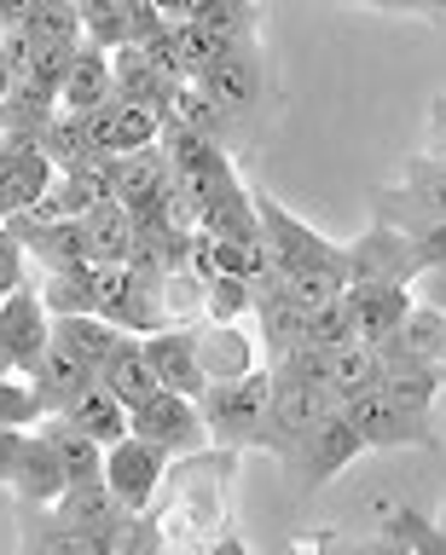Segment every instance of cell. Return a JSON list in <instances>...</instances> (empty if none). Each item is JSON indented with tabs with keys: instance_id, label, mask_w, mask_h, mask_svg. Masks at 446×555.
Instances as JSON below:
<instances>
[{
	"instance_id": "cell-1",
	"label": "cell",
	"mask_w": 446,
	"mask_h": 555,
	"mask_svg": "<svg viewBox=\"0 0 446 555\" xmlns=\"http://www.w3.org/2000/svg\"><path fill=\"white\" fill-rule=\"evenodd\" d=\"M238 475V451L232 446H209L192 457L168 463V480L151 520L163 527V555H209L220 538V515H227V486Z\"/></svg>"
},
{
	"instance_id": "cell-2",
	"label": "cell",
	"mask_w": 446,
	"mask_h": 555,
	"mask_svg": "<svg viewBox=\"0 0 446 555\" xmlns=\"http://www.w3.org/2000/svg\"><path fill=\"white\" fill-rule=\"evenodd\" d=\"M255 220H262V249H267V267L262 272H279V278H348V249L331 237H319L307 220H296L279 197L255 191Z\"/></svg>"
},
{
	"instance_id": "cell-3",
	"label": "cell",
	"mask_w": 446,
	"mask_h": 555,
	"mask_svg": "<svg viewBox=\"0 0 446 555\" xmlns=\"http://www.w3.org/2000/svg\"><path fill=\"white\" fill-rule=\"evenodd\" d=\"M272 405V371L262 364V371L238 376V382H209L197 399L203 423H209V446H232L244 451L255 440V428H262V416Z\"/></svg>"
},
{
	"instance_id": "cell-4",
	"label": "cell",
	"mask_w": 446,
	"mask_h": 555,
	"mask_svg": "<svg viewBox=\"0 0 446 555\" xmlns=\"http://www.w3.org/2000/svg\"><path fill=\"white\" fill-rule=\"evenodd\" d=\"M128 428H133V440L157 446L163 457H192V451H209V423H203L197 399H180V393H168V388H157L145 405H133L128 411Z\"/></svg>"
},
{
	"instance_id": "cell-5",
	"label": "cell",
	"mask_w": 446,
	"mask_h": 555,
	"mask_svg": "<svg viewBox=\"0 0 446 555\" xmlns=\"http://www.w3.org/2000/svg\"><path fill=\"white\" fill-rule=\"evenodd\" d=\"M348 423H354L359 440H366V451H371V446H377V451H394V446H435V416L400 405L388 388H371V393L348 399Z\"/></svg>"
},
{
	"instance_id": "cell-6",
	"label": "cell",
	"mask_w": 446,
	"mask_h": 555,
	"mask_svg": "<svg viewBox=\"0 0 446 555\" xmlns=\"http://www.w3.org/2000/svg\"><path fill=\"white\" fill-rule=\"evenodd\" d=\"M359 451H366V440L354 434L348 405H331V411L314 423V434H307L302 457L290 463V486H296V492H319V486H331L342 468L359 457Z\"/></svg>"
},
{
	"instance_id": "cell-7",
	"label": "cell",
	"mask_w": 446,
	"mask_h": 555,
	"mask_svg": "<svg viewBox=\"0 0 446 555\" xmlns=\"http://www.w3.org/2000/svg\"><path fill=\"white\" fill-rule=\"evenodd\" d=\"M128 520L123 527H71V520H59L53 509L18 503V555H116Z\"/></svg>"
},
{
	"instance_id": "cell-8",
	"label": "cell",
	"mask_w": 446,
	"mask_h": 555,
	"mask_svg": "<svg viewBox=\"0 0 446 555\" xmlns=\"http://www.w3.org/2000/svg\"><path fill=\"white\" fill-rule=\"evenodd\" d=\"M168 463H175V457H163L157 446H145V440H133V434H128L123 446L105 451V486L116 492V503H123L128 515H145L151 503H157L163 480H168Z\"/></svg>"
},
{
	"instance_id": "cell-9",
	"label": "cell",
	"mask_w": 446,
	"mask_h": 555,
	"mask_svg": "<svg viewBox=\"0 0 446 555\" xmlns=\"http://www.w3.org/2000/svg\"><path fill=\"white\" fill-rule=\"evenodd\" d=\"M0 341H7V353H12V371L36 376V364L47 359V347H53V312H47L36 284L12 289L7 301H0Z\"/></svg>"
},
{
	"instance_id": "cell-10",
	"label": "cell",
	"mask_w": 446,
	"mask_h": 555,
	"mask_svg": "<svg viewBox=\"0 0 446 555\" xmlns=\"http://www.w3.org/2000/svg\"><path fill=\"white\" fill-rule=\"evenodd\" d=\"M168 185H175V168H168L163 145L133 151V156H116V203L133 215V225H157V220H163Z\"/></svg>"
},
{
	"instance_id": "cell-11",
	"label": "cell",
	"mask_w": 446,
	"mask_h": 555,
	"mask_svg": "<svg viewBox=\"0 0 446 555\" xmlns=\"http://www.w3.org/2000/svg\"><path fill=\"white\" fill-rule=\"evenodd\" d=\"M192 347H197V364H203V376L209 382H238V376H250V371H262V341L250 336V330H238V324H209L203 319L192 330Z\"/></svg>"
},
{
	"instance_id": "cell-12",
	"label": "cell",
	"mask_w": 446,
	"mask_h": 555,
	"mask_svg": "<svg viewBox=\"0 0 446 555\" xmlns=\"http://www.w3.org/2000/svg\"><path fill=\"white\" fill-rule=\"evenodd\" d=\"M197 87L227 116H244L250 104H262V47H255V41H232L227 59H215V69Z\"/></svg>"
},
{
	"instance_id": "cell-13",
	"label": "cell",
	"mask_w": 446,
	"mask_h": 555,
	"mask_svg": "<svg viewBox=\"0 0 446 555\" xmlns=\"http://www.w3.org/2000/svg\"><path fill=\"white\" fill-rule=\"evenodd\" d=\"M99 382V371L81 353H71L64 341H53L47 347V359L36 364V376H29V388H36V399H41V411L47 416H71L76 411V399L88 393Z\"/></svg>"
},
{
	"instance_id": "cell-14",
	"label": "cell",
	"mask_w": 446,
	"mask_h": 555,
	"mask_svg": "<svg viewBox=\"0 0 446 555\" xmlns=\"http://www.w3.org/2000/svg\"><path fill=\"white\" fill-rule=\"evenodd\" d=\"M348 312H354V341L383 347L411 312V284H348Z\"/></svg>"
},
{
	"instance_id": "cell-15",
	"label": "cell",
	"mask_w": 446,
	"mask_h": 555,
	"mask_svg": "<svg viewBox=\"0 0 446 555\" xmlns=\"http://www.w3.org/2000/svg\"><path fill=\"white\" fill-rule=\"evenodd\" d=\"M59 180V168L47 163V151L41 145H18L0 163V220H12V215H29L47 191H53Z\"/></svg>"
},
{
	"instance_id": "cell-16",
	"label": "cell",
	"mask_w": 446,
	"mask_h": 555,
	"mask_svg": "<svg viewBox=\"0 0 446 555\" xmlns=\"http://www.w3.org/2000/svg\"><path fill=\"white\" fill-rule=\"evenodd\" d=\"M145 359L168 393L203 399V388H209V376L197 364V347H192V330H157V336H145Z\"/></svg>"
},
{
	"instance_id": "cell-17",
	"label": "cell",
	"mask_w": 446,
	"mask_h": 555,
	"mask_svg": "<svg viewBox=\"0 0 446 555\" xmlns=\"http://www.w3.org/2000/svg\"><path fill=\"white\" fill-rule=\"evenodd\" d=\"M111 69H116V99H123V104H157L163 116H168L175 87H186V81L168 76V69L151 59L145 47H116L111 52Z\"/></svg>"
},
{
	"instance_id": "cell-18",
	"label": "cell",
	"mask_w": 446,
	"mask_h": 555,
	"mask_svg": "<svg viewBox=\"0 0 446 555\" xmlns=\"http://www.w3.org/2000/svg\"><path fill=\"white\" fill-rule=\"evenodd\" d=\"M64 111L88 116V111H105V104H116V69H111V52L105 47H76V64H71V81H64L59 93Z\"/></svg>"
},
{
	"instance_id": "cell-19",
	"label": "cell",
	"mask_w": 446,
	"mask_h": 555,
	"mask_svg": "<svg viewBox=\"0 0 446 555\" xmlns=\"http://www.w3.org/2000/svg\"><path fill=\"white\" fill-rule=\"evenodd\" d=\"M81 232H88V267H128L133 243H140V225L123 203H99L88 220H81Z\"/></svg>"
},
{
	"instance_id": "cell-20",
	"label": "cell",
	"mask_w": 446,
	"mask_h": 555,
	"mask_svg": "<svg viewBox=\"0 0 446 555\" xmlns=\"http://www.w3.org/2000/svg\"><path fill=\"white\" fill-rule=\"evenodd\" d=\"M36 434L47 440V451L59 457V468H64V480H71V486L105 480V446L88 440V434H81L76 423H64V416H47Z\"/></svg>"
},
{
	"instance_id": "cell-21",
	"label": "cell",
	"mask_w": 446,
	"mask_h": 555,
	"mask_svg": "<svg viewBox=\"0 0 446 555\" xmlns=\"http://www.w3.org/2000/svg\"><path fill=\"white\" fill-rule=\"evenodd\" d=\"M64 104L53 93H41V87L29 81H12V93L0 99V133L12 139V145H41V133L53 128V116Z\"/></svg>"
},
{
	"instance_id": "cell-22",
	"label": "cell",
	"mask_w": 446,
	"mask_h": 555,
	"mask_svg": "<svg viewBox=\"0 0 446 555\" xmlns=\"http://www.w3.org/2000/svg\"><path fill=\"white\" fill-rule=\"evenodd\" d=\"M99 382H105V388L123 399L128 411L145 405V399L163 388L157 371H151V359H145V341H140V336H123V341H116V353L99 364Z\"/></svg>"
},
{
	"instance_id": "cell-23",
	"label": "cell",
	"mask_w": 446,
	"mask_h": 555,
	"mask_svg": "<svg viewBox=\"0 0 446 555\" xmlns=\"http://www.w3.org/2000/svg\"><path fill=\"white\" fill-rule=\"evenodd\" d=\"M53 197H59V208H64V220H88L99 203L116 197V156H99V163H88V168L59 173V180H53Z\"/></svg>"
},
{
	"instance_id": "cell-24",
	"label": "cell",
	"mask_w": 446,
	"mask_h": 555,
	"mask_svg": "<svg viewBox=\"0 0 446 555\" xmlns=\"http://www.w3.org/2000/svg\"><path fill=\"white\" fill-rule=\"evenodd\" d=\"M324 388H331L342 405L359 393H371V388H383V353L366 341H348V347H336V353H324Z\"/></svg>"
},
{
	"instance_id": "cell-25",
	"label": "cell",
	"mask_w": 446,
	"mask_h": 555,
	"mask_svg": "<svg viewBox=\"0 0 446 555\" xmlns=\"http://www.w3.org/2000/svg\"><path fill=\"white\" fill-rule=\"evenodd\" d=\"M383 359H423V364H446V312L435 307H411L406 324L377 347Z\"/></svg>"
},
{
	"instance_id": "cell-26",
	"label": "cell",
	"mask_w": 446,
	"mask_h": 555,
	"mask_svg": "<svg viewBox=\"0 0 446 555\" xmlns=\"http://www.w3.org/2000/svg\"><path fill=\"white\" fill-rule=\"evenodd\" d=\"M64 423H76L81 434H88V440H99L105 451H111V446H123L128 434H133V428H128V405L105 388V382H93V388L76 399V411L64 416Z\"/></svg>"
},
{
	"instance_id": "cell-27",
	"label": "cell",
	"mask_w": 446,
	"mask_h": 555,
	"mask_svg": "<svg viewBox=\"0 0 446 555\" xmlns=\"http://www.w3.org/2000/svg\"><path fill=\"white\" fill-rule=\"evenodd\" d=\"M36 289H41V301H47L53 319H81V312H99L93 267H41Z\"/></svg>"
},
{
	"instance_id": "cell-28",
	"label": "cell",
	"mask_w": 446,
	"mask_h": 555,
	"mask_svg": "<svg viewBox=\"0 0 446 555\" xmlns=\"http://www.w3.org/2000/svg\"><path fill=\"white\" fill-rule=\"evenodd\" d=\"M383 388L411 411H435V393L446 388V364L423 359H383Z\"/></svg>"
},
{
	"instance_id": "cell-29",
	"label": "cell",
	"mask_w": 446,
	"mask_h": 555,
	"mask_svg": "<svg viewBox=\"0 0 446 555\" xmlns=\"http://www.w3.org/2000/svg\"><path fill=\"white\" fill-rule=\"evenodd\" d=\"M59 520H71V527H123L128 509L116 503V492L105 480H88V486H71L59 503H53Z\"/></svg>"
},
{
	"instance_id": "cell-30",
	"label": "cell",
	"mask_w": 446,
	"mask_h": 555,
	"mask_svg": "<svg viewBox=\"0 0 446 555\" xmlns=\"http://www.w3.org/2000/svg\"><path fill=\"white\" fill-rule=\"evenodd\" d=\"M41 151H47V163H53L59 173L99 163V151H93V139H88V116H76V111H59L53 116V128L41 133Z\"/></svg>"
},
{
	"instance_id": "cell-31",
	"label": "cell",
	"mask_w": 446,
	"mask_h": 555,
	"mask_svg": "<svg viewBox=\"0 0 446 555\" xmlns=\"http://www.w3.org/2000/svg\"><path fill=\"white\" fill-rule=\"evenodd\" d=\"M53 341H64L71 353H81L99 371L111 353H116V341H123V330H116L111 319H99V312H81V319H53Z\"/></svg>"
},
{
	"instance_id": "cell-32",
	"label": "cell",
	"mask_w": 446,
	"mask_h": 555,
	"mask_svg": "<svg viewBox=\"0 0 446 555\" xmlns=\"http://www.w3.org/2000/svg\"><path fill=\"white\" fill-rule=\"evenodd\" d=\"M168 121H180V128H192V133H203V139H227V128H232V116L220 111V104L203 93L197 81H186V87H175V99H168Z\"/></svg>"
},
{
	"instance_id": "cell-33",
	"label": "cell",
	"mask_w": 446,
	"mask_h": 555,
	"mask_svg": "<svg viewBox=\"0 0 446 555\" xmlns=\"http://www.w3.org/2000/svg\"><path fill=\"white\" fill-rule=\"evenodd\" d=\"M163 111L157 104H123L116 99V156H133V151H151L163 139Z\"/></svg>"
},
{
	"instance_id": "cell-34",
	"label": "cell",
	"mask_w": 446,
	"mask_h": 555,
	"mask_svg": "<svg viewBox=\"0 0 446 555\" xmlns=\"http://www.w3.org/2000/svg\"><path fill=\"white\" fill-rule=\"evenodd\" d=\"M24 29L36 35L41 47H81V7L76 0H41Z\"/></svg>"
},
{
	"instance_id": "cell-35",
	"label": "cell",
	"mask_w": 446,
	"mask_h": 555,
	"mask_svg": "<svg viewBox=\"0 0 446 555\" xmlns=\"http://www.w3.org/2000/svg\"><path fill=\"white\" fill-rule=\"evenodd\" d=\"M255 312V284L250 278H215L203 289V319L209 324H244Z\"/></svg>"
},
{
	"instance_id": "cell-36",
	"label": "cell",
	"mask_w": 446,
	"mask_h": 555,
	"mask_svg": "<svg viewBox=\"0 0 446 555\" xmlns=\"http://www.w3.org/2000/svg\"><path fill=\"white\" fill-rule=\"evenodd\" d=\"M81 7V41L88 47H105L116 52L128 41V24H123V0H76Z\"/></svg>"
},
{
	"instance_id": "cell-37",
	"label": "cell",
	"mask_w": 446,
	"mask_h": 555,
	"mask_svg": "<svg viewBox=\"0 0 446 555\" xmlns=\"http://www.w3.org/2000/svg\"><path fill=\"white\" fill-rule=\"evenodd\" d=\"M47 423L36 388H29V376H7L0 382V428H18V434H36Z\"/></svg>"
},
{
	"instance_id": "cell-38",
	"label": "cell",
	"mask_w": 446,
	"mask_h": 555,
	"mask_svg": "<svg viewBox=\"0 0 446 555\" xmlns=\"http://www.w3.org/2000/svg\"><path fill=\"white\" fill-rule=\"evenodd\" d=\"M354 341V312L348 301H324L307 312V347H319V353H336V347Z\"/></svg>"
},
{
	"instance_id": "cell-39",
	"label": "cell",
	"mask_w": 446,
	"mask_h": 555,
	"mask_svg": "<svg viewBox=\"0 0 446 555\" xmlns=\"http://www.w3.org/2000/svg\"><path fill=\"white\" fill-rule=\"evenodd\" d=\"M197 24L220 41H255V0H215L197 12Z\"/></svg>"
},
{
	"instance_id": "cell-40",
	"label": "cell",
	"mask_w": 446,
	"mask_h": 555,
	"mask_svg": "<svg viewBox=\"0 0 446 555\" xmlns=\"http://www.w3.org/2000/svg\"><path fill=\"white\" fill-rule=\"evenodd\" d=\"M29 267H36V260L24 255V243L7 232V225H0V301H7L12 289H24L29 284Z\"/></svg>"
},
{
	"instance_id": "cell-41",
	"label": "cell",
	"mask_w": 446,
	"mask_h": 555,
	"mask_svg": "<svg viewBox=\"0 0 446 555\" xmlns=\"http://www.w3.org/2000/svg\"><path fill=\"white\" fill-rule=\"evenodd\" d=\"M423 156H446V99H429V151Z\"/></svg>"
},
{
	"instance_id": "cell-42",
	"label": "cell",
	"mask_w": 446,
	"mask_h": 555,
	"mask_svg": "<svg viewBox=\"0 0 446 555\" xmlns=\"http://www.w3.org/2000/svg\"><path fill=\"white\" fill-rule=\"evenodd\" d=\"M324 7H371V12H406V17H423V0H324Z\"/></svg>"
},
{
	"instance_id": "cell-43",
	"label": "cell",
	"mask_w": 446,
	"mask_h": 555,
	"mask_svg": "<svg viewBox=\"0 0 446 555\" xmlns=\"http://www.w3.org/2000/svg\"><path fill=\"white\" fill-rule=\"evenodd\" d=\"M354 555H411L394 532H383V538H366V544H354Z\"/></svg>"
},
{
	"instance_id": "cell-44",
	"label": "cell",
	"mask_w": 446,
	"mask_h": 555,
	"mask_svg": "<svg viewBox=\"0 0 446 555\" xmlns=\"http://www.w3.org/2000/svg\"><path fill=\"white\" fill-rule=\"evenodd\" d=\"M157 12H163V24H192L197 0H157Z\"/></svg>"
},
{
	"instance_id": "cell-45",
	"label": "cell",
	"mask_w": 446,
	"mask_h": 555,
	"mask_svg": "<svg viewBox=\"0 0 446 555\" xmlns=\"http://www.w3.org/2000/svg\"><path fill=\"white\" fill-rule=\"evenodd\" d=\"M209 555H250V550H244V538H238V532H220Z\"/></svg>"
},
{
	"instance_id": "cell-46",
	"label": "cell",
	"mask_w": 446,
	"mask_h": 555,
	"mask_svg": "<svg viewBox=\"0 0 446 555\" xmlns=\"http://www.w3.org/2000/svg\"><path fill=\"white\" fill-rule=\"evenodd\" d=\"M7 376H18V371H12V353H7V341H0V382Z\"/></svg>"
},
{
	"instance_id": "cell-47",
	"label": "cell",
	"mask_w": 446,
	"mask_h": 555,
	"mask_svg": "<svg viewBox=\"0 0 446 555\" xmlns=\"http://www.w3.org/2000/svg\"><path fill=\"white\" fill-rule=\"evenodd\" d=\"M435 532H441V538H446V509H441V520H435Z\"/></svg>"
},
{
	"instance_id": "cell-48",
	"label": "cell",
	"mask_w": 446,
	"mask_h": 555,
	"mask_svg": "<svg viewBox=\"0 0 446 555\" xmlns=\"http://www.w3.org/2000/svg\"><path fill=\"white\" fill-rule=\"evenodd\" d=\"M203 7H215V0H197V12H203Z\"/></svg>"
}]
</instances>
